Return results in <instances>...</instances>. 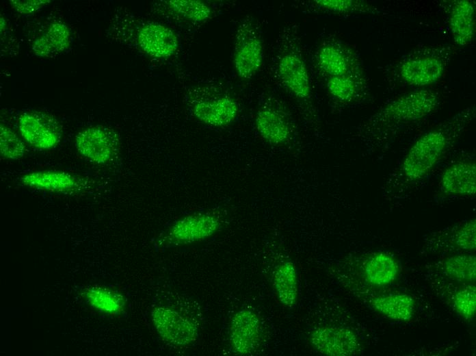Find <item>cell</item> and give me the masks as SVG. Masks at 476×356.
<instances>
[{
  "mask_svg": "<svg viewBox=\"0 0 476 356\" xmlns=\"http://www.w3.org/2000/svg\"><path fill=\"white\" fill-rule=\"evenodd\" d=\"M137 42L143 52L159 59L170 58L178 50L179 45L175 32L171 28L157 23L143 25L138 30Z\"/></svg>",
  "mask_w": 476,
  "mask_h": 356,
  "instance_id": "e0dca14e",
  "label": "cell"
},
{
  "mask_svg": "<svg viewBox=\"0 0 476 356\" xmlns=\"http://www.w3.org/2000/svg\"><path fill=\"white\" fill-rule=\"evenodd\" d=\"M445 68V58L435 52H424L406 58L399 63L397 70L403 83L423 88L437 83Z\"/></svg>",
  "mask_w": 476,
  "mask_h": 356,
  "instance_id": "ba28073f",
  "label": "cell"
},
{
  "mask_svg": "<svg viewBox=\"0 0 476 356\" xmlns=\"http://www.w3.org/2000/svg\"><path fill=\"white\" fill-rule=\"evenodd\" d=\"M25 186L53 192H70L79 188V181L70 173L44 170L27 173L21 177Z\"/></svg>",
  "mask_w": 476,
  "mask_h": 356,
  "instance_id": "44dd1931",
  "label": "cell"
},
{
  "mask_svg": "<svg viewBox=\"0 0 476 356\" xmlns=\"http://www.w3.org/2000/svg\"><path fill=\"white\" fill-rule=\"evenodd\" d=\"M261 337V322L254 310L243 308L233 316L229 326V342L234 352L240 355L252 354L259 348Z\"/></svg>",
  "mask_w": 476,
  "mask_h": 356,
  "instance_id": "9a60e30c",
  "label": "cell"
},
{
  "mask_svg": "<svg viewBox=\"0 0 476 356\" xmlns=\"http://www.w3.org/2000/svg\"><path fill=\"white\" fill-rule=\"evenodd\" d=\"M273 284L280 302L288 308L293 307L298 297L296 268L291 261L279 264L273 273Z\"/></svg>",
  "mask_w": 476,
  "mask_h": 356,
  "instance_id": "cb8c5ba5",
  "label": "cell"
},
{
  "mask_svg": "<svg viewBox=\"0 0 476 356\" xmlns=\"http://www.w3.org/2000/svg\"><path fill=\"white\" fill-rule=\"evenodd\" d=\"M192 306L174 299L159 304L151 312V320L159 337L170 345L185 347L199 338L200 316Z\"/></svg>",
  "mask_w": 476,
  "mask_h": 356,
  "instance_id": "277c9868",
  "label": "cell"
},
{
  "mask_svg": "<svg viewBox=\"0 0 476 356\" xmlns=\"http://www.w3.org/2000/svg\"><path fill=\"white\" fill-rule=\"evenodd\" d=\"M70 43V32L62 22L51 23L47 31L34 42L31 50L40 57H51L65 51Z\"/></svg>",
  "mask_w": 476,
  "mask_h": 356,
  "instance_id": "603a6c76",
  "label": "cell"
},
{
  "mask_svg": "<svg viewBox=\"0 0 476 356\" xmlns=\"http://www.w3.org/2000/svg\"><path fill=\"white\" fill-rule=\"evenodd\" d=\"M370 305L379 314L398 321L410 320L415 309L413 298L403 293H392L374 297L371 298Z\"/></svg>",
  "mask_w": 476,
  "mask_h": 356,
  "instance_id": "7402d4cb",
  "label": "cell"
},
{
  "mask_svg": "<svg viewBox=\"0 0 476 356\" xmlns=\"http://www.w3.org/2000/svg\"><path fill=\"white\" fill-rule=\"evenodd\" d=\"M18 128L23 138L39 149H49L60 141L62 130L57 120L40 112L23 113L19 118Z\"/></svg>",
  "mask_w": 476,
  "mask_h": 356,
  "instance_id": "4fadbf2b",
  "label": "cell"
},
{
  "mask_svg": "<svg viewBox=\"0 0 476 356\" xmlns=\"http://www.w3.org/2000/svg\"><path fill=\"white\" fill-rule=\"evenodd\" d=\"M254 123L259 136L272 145H284L293 135L294 129L290 118L273 103H266L259 109Z\"/></svg>",
  "mask_w": 476,
  "mask_h": 356,
  "instance_id": "2e32d148",
  "label": "cell"
},
{
  "mask_svg": "<svg viewBox=\"0 0 476 356\" xmlns=\"http://www.w3.org/2000/svg\"><path fill=\"white\" fill-rule=\"evenodd\" d=\"M81 296L92 308L106 315H118L125 307V300L121 294L103 286L85 288Z\"/></svg>",
  "mask_w": 476,
  "mask_h": 356,
  "instance_id": "d4e9b609",
  "label": "cell"
},
{
  "mask_svg": "<svg viewBox=\"0 0 476 356\" xmlns=\"http://www.w3.org/2000/svg\"><path fill=\"white\" fill-rule=\"evenodd\" d=\"M190 108L197 120L217 127L233 123L239 112L237 102L232 97L223 93L194 99Z\"/></svg>",
  "mask_w": 476,
  "mask_h": 356,
  "instance_id": "5bb4252c",
  "label": "cell"
},
{
  "mask_svg": "<svg viewBox=\"0 0 476 356\" xmlns=\"http://www.w3.org/2000/svg\"><path fill=\"white\" fill-rule=\"evenodd\" d=\"M1 155L7 159L17 160L23 157L25 152L24 142L10 128L1 124Z\"/></svg>",
  "mask_w": 476,
  "mask_h": 356,
  "instance_id": "f1b7e54d",
  "label": "cell"
},
{
  "mask_svg": "<svg viewBox=\"0 0 476 356\" xmlns=\"http://www.w3.org/2000/svg\"><path fill=\"white\" fill-rule=\"evenodd\" d=\"M475 117V105L466 107L419 136L388 175L382 186L388 199L417 189L432 173Z\"/></svg>",
  "mask_w": 476,
  "mask_h": 356,
  "instance_id": "6da1fadb",
  "label": "cell"
},
{
  "mask_svg": "<svg viewBox=\"0 0 476 356\" xmlns=\"http://www.w3.org/2000/svg\"><path fill=\"white\" fill-rule=\"evenodd\" d=\"M263 57L260 28L252 18H246L239 25L235 36L233 64L239 77L252 78L261 67Z\"/></svg>",
  "mask_w": 476,
  "mask_h": 356,
  "instance_id": "8992f818",
  "label": "cell"
},
{
  "mask_svg": "<svg viewBox=\"0 0 476 356\" xmlns=\"http://www.w3.org/2000/svg\"><path fill=\"white\" fill-rule=\"evenodd\" d=\"M449 28L455 43L460 47L470 44L475 29V8L470 0H457L451 3Z\"/></svg>",
  "mask_w": 476,
  "mask_h": 356,
  "instance_id": "ac0fdd59",
  "label": "cell"
},
{
  "mask_svg": "<svg viewBox=\"0 0 476 356\" xmlns=\"http://www.w3.org/2000/svg\"><path fill=\"white\" fill-rule=\"evenodd\" d=\"M476 249V220L471 218L434 232L425 240L428 253L472 252Z\"/></svg>",
  "mask_w": 476,
  "mask_h": 356,
  "instance_id": "30bf717a",
  "label": "cell"
},
{
  "mask_svg": "<svg viewBox=\"0 0 476 356\" xmlns=\"http://www.w3.org/2000/svg\"><path fill=\"white\" fill-rule=\"evenodd\" d=\"M366 82L362 71L326 79L329 94L343 104L356 103L364 97Z\"/></svg>",
  "mask_w": 476,
  "mask_h": 356,
  "instance_id": "ffe728a7",
  "label": "cell"
},
{
  "mask_svg": "<svg viewBox=\"0 0 476 356\" xmlns=\"http://www.w3.org/2000/svg\"><path fill=\"white\" fill-rule=\"evenodd\" d=\"M272 68L279 84L312 115L313 93L297 23H287L280 29L273 47Z\"/></svg>",
  "mask_w": 476,
  "mask_h": 356,
  "instance_id": "3957f363",
  "label": "cell"
},
{
  "mask_svg": "<svg viewBox=\"0 0 476 356\" xmlns=\"http://www.w3.org/2000/svg\"><path fill=\"white\" fill-rule=\"evenodd\" d=\"M453 303L458 314L465 320L473 318L476 312V289L468 285L458 290L453 298Z\"/></svg>",
  "mask_w": 476,
  "mask_h": 356,
  "instance_id": "f546056e",
  "label": "cell"
},
{
  "mask_svg": "<svg viewBox=\"0 0 476 356\" xmlns=\"http://www.w3.org/2000/svg\"><path fill=\"white\" fill-rule=\"evenodd\" d=\"M309 340L317 352L328 356H353L362 349L358 335L347 327H317L311 332Z\"/></svg>",
  "mask_w": 476,
  "mask_h": 356,
  "instance_id": "7c38bea8",
  "label": "cell"
},
{
  "mask_svg": "<svg viewBox=\"0 0 476 356\" xmlns=\"http://www.w3.org/2000/svg\"><path fill=\"white\" fill-rule=\"evenodd\" d=\"M313 62L326 79L362 71L354 51L336 39H326L319 44L315 51Z\"/></svg>",
  "mask_w": 476,
  "mask_h": 356,
  "instance_id": "52a82bcc",
  "label": "cell"
},
{
  "mask_svg": "<svg viewBox=\"0 0 476 356\" xmlns=\"http://www.w3.org/2000/svg\"><path fill=\"white\" fill-rule=\"evenodd\" d=\"M364 275L371 285L381 287L394 282L399 272L395 257L386 251L370 253L363 263Z\"/></svg>",
  "mask_w": 476,
  "mask_h": 356,
  "instance_id": "d6986e66",
  "label": "cell"
},
{
  "mask_svg": "<svg viewBox=\"0 0 476 356\" xmlns=\"http://www.w3.org/2000/svg\"><path fill=\"white\" fill-rule=\"evenodd\" d=\"M311 2L318 10L339 14L366 13L373 9L370 5L362 1L315 0Z\"/></svg>",
  "mask_w": 476,
  "mask_h": 356,
  "instance_id": "83f0119b",
  "label": "cell"
},
{
  "mask_svg": "<svg viewBox=\"0 0 476 356\" xmlns=\"http://www.w3.org/2000/svg\"><path fill=\"white\" fill-rule=\"evenodd\" d=\"M166 4L172 12L191 22L205 21L212 14L211 7L201 1L170 0Z\"/></svg>",
  "mask_w": 476,
  "mask_h": 356,
  "instance_id": "4316f807",
  "label": "cell"
},
{
  "mask_svg": "<svg viewBox=\"0 0 476 356\" xmlns=\"http://www.w3.org/2000/svg\"><path fill=\"white\" fill-rule=\"evenodd\" d=\"M75 147L78 152L90 162L103 164L117 155L120 140L112 129L101 126L90 127L77 134Z\"/></svg>",
  "mask_w": 476,
  "mask_h": 356,
  "instance_id": "8fae6325",
  "label": "cell"
},
{
  "mask_svg": "<svg viewBox=\"0 0 476 356\" xmlns=\"http://www.w3.org/2000/svg\"><path fill=\"white\" fill-rule=\"evenodd\" d=\"M447 276L460 282L473 281L476 277V257L471 254H457L442 262Z\"/></svg>",
  "mask_w": 476,
  "mask_h": 356,
  "instance_id": "484cf974",
  "label": "cell"
},
{
  "mask_svg": "<svg viewBox=\"0 0 476 356\" xmlns=\"http://www.w3.org/2000/svg\"><path fill=\"white\" fill-rule=\"evenodd\" d=\"M476 194V163L473 157H461L442 170L438 183L440 199L473 197Z\"/></svg>",
  "mask_w": 476,
  "mask_h": 356,
  "instance_id": "9c48e42d",
  "label": "cell"
},
{
  "mask_svg": "<svg viewBox=\"0 0 476 356\" xmlns=\"http://www.w3.org/2000/svg\"><path fill=\"white\" fill-rule=\"evenodd\" d=\"M221 217L213 211H196L170 223L157 242L161 249L186 246L204 241L221 228Z\"/></svg>",
  "mask_w": 476,
  "mask_h": 356,
  "instance_id": "5b68a950",
  "label": "cell"
},
{
  "mask_svg": "<svg viewBox=\"0 0 476 356\" xmlns=\"http://www.w3.org/2000/svg\"><path fill=\"white\" fill-rule=\"evenodd\" d=\"M51 2L49 0H10L12 7L21 14H31L41 9Z\"/></svg>",
  "mask_w": 476,
  "mask_h": 356,
  "instance_id": "4dcf8cb0",
  "label": "cell"
},
{
  "mask_svg": "<svg viewBox=\"0 0 476 356\" xmlns=\"http://www.w3.org/2000/svg\"><path fill=\"white\" fill-rule=\"evenodd\" d=\"M440 103V94L434 89L405 93L387 102L369 117L358 135L369 149H380L403 129L435 112Z\"/></svg>",
  "mask_w": 476,
  "mask_h": 356,
  "instance_id": "7a4b0ae2",
  "label": "cell"
},
{
  "mask_svg": "<svg viewBox=\"0 0 476 356\" xmlns=\"http://www.w3.org/2000/svg\"><path fill=\"white\" fill-rule=\"evenodd\" d=\"M5 20L4 19L3 17L1 18V32L4 30L5 27Z\"/></svg>",
  "mask_w": 476,
  "mask_h": 356,
  "instance_id": "1f68e13d",
  "label": "cell"
}]
</instances>
